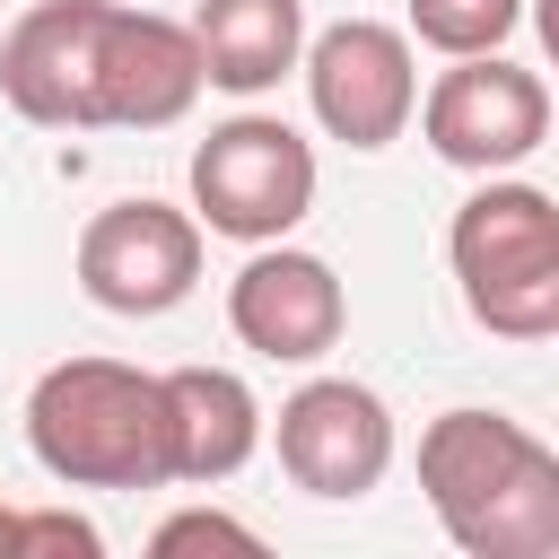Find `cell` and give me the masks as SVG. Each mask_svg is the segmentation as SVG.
Wrapping results in <instances>:
<instances>
[{"instance_id": "1", "label": "cell", "mask_w": 559, "mask_h": 559, "mask_svg": "<svg viewBox=\"0 0 559 559\" xmlns=\"http://www.w3.org/2000/svg\"><path fill=\"white\" fill-rule=\"evenodd\" d=\"M419 489L463 559L559 550V454L507 411H437L419 428Z\"/></svg>"}, {"instance_id": "2", "label": "cell", "mask_w": 559, "mask_h": 559, "mask_svg": "<svg viewBox=\"0 0 559 559\" xmlns=\"http://www.w3.org/2000/svg\"><path fill=\"white\" fill-rule=\"evenodd\" d=\"M26 454L61 489H166V384L122 358H52L26 384Z\"/></svg>"}, {"instance_id": "3", "label": "cell", "mask_w": 559, "mask_h": 559, "mask_svg": "<svg viewBox=\"0 0 559 559\" xmlns=\"http://www.w3.org/2000/svg\"><path fill=\"white\" fill-rule=\"evenodd\" d=\"M445 271L480 332L550 341L559 332V201L524 175H480V192L445 227Z\"/></svg>"}, {"instance_id": "4", "label": "cell", "mask_w": 559, "mask_h": 559, "mask_svg": "<svg viewBox=\"0 0 559 559\" xmlns=\"http://www.w3.org/2000/svg\"><path fill=\"white\" fill-rule=\"evenodd\" d=\"M314 210V140L280 114H227L192 148V218L227 245L297 236Z\"/></svg>"}, {"instance_id": "5", "label": "cell", "mask_w": 559, "mask_h": 559, "mask_svg": "<svg viewBox=\"0 0 559 559\" xmlns=\"http://www.w3.org/2000/svg\"><path fill=\"white\" fill-rule=\"evenodd\" d=\"M419 140L463 166V175H515L542 140H550V87L542 70L507 61V52H463L419 87Z\"/></svg>"}, {"instance_id": "6", "label": "cell", "mask_w": 559, "mask_h": 559, "mask_svg": "<svg viewBox=\"0 0 559 559\" xmlns=\"http://www.w3.org/2000/svg\"><path fill=\"white\" fill-rule=\"evenodd\" d=\"M297 70H306L314 122H323L341 148L376 157V148H393V140L411 131V105H419V44H411L402 26H384V17H341V26L306 35Z\"/></svg>"}, {"instance_id": "7", "label": "cell", "mask_w": 559, "mask_h": 559, "mask_svg": "<svg viewBox=\"0 0 559 559\" xmlns=\"http://www.w3.org/2000/svg\"><path fill=\"white\" fill-rule=\"evenodd\" d=\"M70 262H79L87 306L148 323V314H175L201 288V218L175 210V201H148V192L140 201H105L79 227V253Z\"/></svg>"}, {"instance_id": "8", "label": "cell", "mask_w": 559, "mask_h": 559, "mask_svg": "<svg viewBox=\"0 0 559 559\" xmlns=\"http://www.w3.org/2000/svg\"><path fill=\"white\" fill-rule=\"evenodd\" d=\"M262 437L280 445V472L306 498H332V507L367 498L393 472V411L358 376H306L280 402V419H262Z\"/></svg>"}, {"instance_id": "9", "label": "cell", "mask_w": 559, "mask_h": 559, "mask_svg": "<svg viewBox=\"0 0 559 559\" xmlns=\"http://www.w3.org/2000/svg\"><path fill=\"white\" fill-rule=\"evenodd\" d=\"M227 332H236L253 358H271V367H314V358L341 349V332H349V288H341V271H332L323 253L271 236V245H253L245 271L227 280Z\"/></svg>"}, {"instance_id": "10", "label": "cell", "mask_w": 559, "mask_h": 559, "mask_svg": "<svg viewBox=\"0 0 559 559\" xmlns=\"http://www.w3.org/2000/svg\"><path fill=\"white\" fill-rule=\"evenodd\" d=\"M105 0H35L0 26V96L35 131H96Z\"/></svg>"}, {"instance_id": "11", "label": "cell", "mask_w": 559, "mask_h": 559, "mask_svg": "<svg viewBox=\"0 0 559 559\" xmlns=\"http://www.w3.org/2000/svg\"><path fill=\"white\" fill-rule=\"evenodd\" d=\"M201 44L183 17L157 9H122L105 0V35H96V131H166L201 105Z\"/></svg>"}, {"instance_id": "12", "label": "cell", "mask_w": 559, "mask_h": 559, "mask_svg": "<svg viewBox=\"0 0 559 559\" xmlns=\"http://www.w3.org/2000/svg\"><path fill=\"white\" fill-rule=\"evenodd\" d=\"M166 437H175V480L218 489L262 454V402L236 367H166Z\"/></svg>"}, {"instance_id": "13", "label": "cell", "mask_w": 559, "mask_h": 559, "mask_svg": "<svg viewBox=\"0 0 559 559\" xmlns=\"http://www.w3.org/2000/svg\"><path fill=\"white\" fill-rule=\"evenodd\" d=\"M201 79L227 96H271L306 52V0H201L192 9Z\"/></svg>"}, {"instance_id": "14", "label": "cell", "mask_w": 559, "mask_h": 559, "mask_svg": "<svg viewBox=\"0 0 559 559\" xmlns=\"http://www.w3.org/2000/svg\"><path fill=\"white\" fill-rule=\"evenodd\" d=\"M524 26V0H411V44L463 61V52H498L507 35Z\"/></svg>"}, {"instance_id": "15", "label": "cell", "mask_w": 559, "mask_h": 559, "mask_svg": "<svg viewBox=\"0 0 559 559\" xmlns=\"http://www.w3.org/2000/svg\"><path fill=\"white\" fill-rule=\"evenodd\" d=\"M148 550L157 559H175V550H262V533L253 524H236V515H218V507H183V515H166L157 533H148Z\"/></svg>"}, {"instance_id": "16", "label": "cell", "mask_w": 559, "mask_h": 559, "mask_svg": "<svg viewBox=\"0 0 559 559\" xmlns=\"http://www.w3.org/2000/svg\"><path fill=\"white\" fill-rule=\"evenodd\" d=\"M0 559H17V507H0Z\"/></svg>"}]
</instances>
